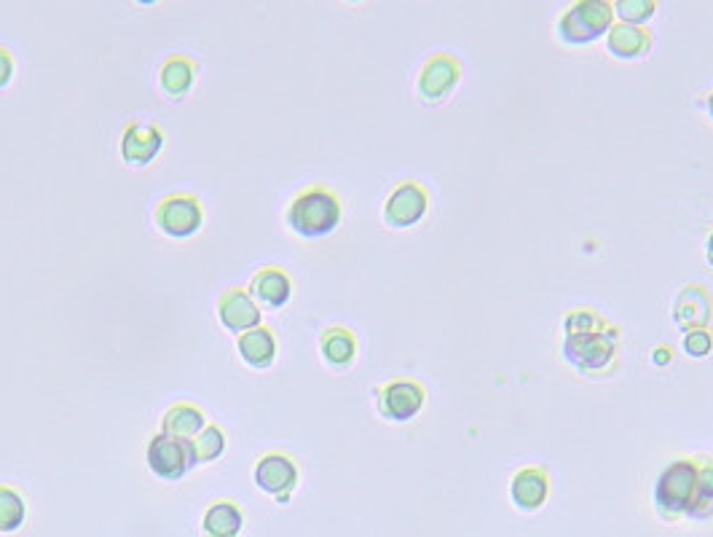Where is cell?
Returning <instances> with one entry per match:
<instances>
[{
  "instance_id": "obj_22",
  "label": "cell",
  "mask_w": 713,
  "mask_h": 537,
  "mask_svg": "<svg viewBox=\"0 0 713 537\" xmlns=\"http://www.w3.org/2000/svg\"><path fill=\"white\" fill-rule=\"evenodd\" d=\"M687 518L692 522H709L713 518V462H703L698 470V486H694V497Z\"/></svg>"
},
{
  "instance_id": "obj_28",
  "label": "cell",
  "mask_w": 713,
  "mask_h": 537,
  "mask_svg": "<svg viewBox=\"0 0 713 537\" xmlns=\"http://www.w3.org/2000/svg\"><path fill=\"white\" fill-rule=\"evenodd\" d=\"M11 76H14V54L6 46H0V89L9 87Z\"/></svg>"
},
{
  "instance_id": "obj_6",
  "label": "cell",
  "mask_w": 713,
  "mask_h": 537,
  "mask_svg": "<svg viewBox=\"0 0 713 537\" xmlns=\"http://www.w3.org/2000/svg\"><path fill=\"white\" fill-rule=\"evenodd\" d=\"M153 221L162 234L172 237V240H186L201 229L205 212H201V201L190 194H172V197L158 201Z\"/></svg>"
},
{
  "instance_id": "obj_16",
  "label": "cell",
  "mask_w": 713,
  "mask_h": 537,
  "mask_svg": "<svg viewBox=\"0 0 713 537\" xmlns=\"http://www.w3.org/2000/svg\"><path fill=\"white\" fill-rule=\"evenodd\" d=\"M651 48V35L644 28H630V24H612V30L606 33V52L614 59H633L647 57Z\"/></svg>"
},
{
  "instance_id": "obj_11",
  "label": "cell",
  "mask_w": 713,
  "mask_h": 537,
  "mask_svg": "<svg viewBox=\"0 0 713 537\" xmlns=\"http://www.w3.org/2000/svg\"><path fill=\"white\" fill-rule=\"evenodd\" d=\"M164 145V132L156 124L132 121L121 134V158L132 167H145L158 156Z\"/></svg>"
},
{
  "instance_id": "obj_20",
  "label": "cell",
  "mask_w": 713,
  "mask_h": 537,
  "mask_svg": "<svg viewBox=\"0 0 713 537\" xmlns=\"http://www.w3.org/2000/svg\"><path fill=\"white\" fill-rule=\"evenodd\" d=\"M319 350H322L325 363L333 365V369H347L356 358V339L349 328L333 326L319 339Z\"/></svg>"
},
{
  "instance_id": "obj_15",
  "label": "cell",
  "mask_w": 713,
  "mask_h": 537,
  "mask_svg": "<svg viewBox=\"0 0 713 537\" xmlns=\"http://www.w3.org/2000/svg\"><path fill=\"white\" fill-rule=\"evenodd\" d=\"M550 494V479L542 468H524L509 481V500L518 511H539Z\"/></svg>"
},
{
  "instance_id": "obj_12",
  "label": "cell",
  "mask_w": 713,
  "mask_h": 537,
  "mask_svg": "<svg viewBox=\"0 0 713 537\" xmlns=\"http://www.w3.org/2000/svg\"><path fill=\"white\" fill-rule=\"evenodd\" d=\"M218 317L226 331L239 333L261 326V309L244 288H229L218 298Z\"/></svg>"
},
{
  "instance_id": "obj_19",
  "label": "cell",
  "mask_w": 713,
  "mask_h": 537,
  "mask_svg": "<svg viewBox=\"0 0 713 537\" xmlns=\"http://www.w3.org/2000/svg\"><path fill=\"white\" fill-rule=\"evenodd\" d=\"M205 427H207L205 412L190 406V403H177V406H172L162 419V432L183 438V441H194Z\"/></svg>"
},
{
  "instance_id": "obj_5",
  "label": "cell",
  "mask_w": 713,
  "mask_h": 537,
  "mask_svg": "<svg viewBox=\"0 0 713 537\" xmlns=\"http://www.w3.org/2000/svg\"><path fill=\"white\" fill-rule=\"evenodd\" d=\"M196 465L194 443L158 432L147 441V468L164 481H180Z\"/></svg>"
},
{
  "instance_id": "obj_7",
  "label": "cell",
  "mask_w": 713,
  "mask_h": 537,
  "mask_svg": "<svg viewBox=\"0 0 713 537\" xmlns=\"http://www.w3.org/2000/svg\"><path fill=\"white\" fill-rule=\"evenodd\" d=\"M298 465H295L293 457L282 454V451H268L255 465V484L266 494H272L276 503L282 505L290 503L295 486H298Z\"/></svg>"
},
{
  "instance_id": "obj_25",
  "label": "cell",
  "mask_w": 713,
  "mask_h": 537,
  "mask_svg": "<svg viewBox=\"0 0 713 537\" xmlns=\"http://www.w3.org/2000/svg\"><path fill=\"white\" fill-rule=\"evenodd\" d=\"M612 11L619 24L641 28V24H647L655 17L657 3L655 0H617V3H612Z\"/></svg>"
},
{
  "instance_id": "obj_27",
  "label": "cell",
  "mask_w": 713,
  "mask_h": 537,
  "mask_svg": "<svg viewBox=\"0 0 713 537\" xmlns=\"http://www.w3.org/2000/svg\"><path fill=\"white\" fill-rule=\"evenodd\" d=\"M606 320L593 309H574L569 313L567 320H563V333H582V331H595V328H604Z\"/></svg>"
},
{
  "instance_id": "obj_26",
  "label": "cell",
  "mask_w": 713,
  "mask_h": 537,
  "mask_svg": "<svg viewBox=\"0 0 713 537\" xmlns=\"http://www.w3.org/2000/svg\"><path fill=\"white\" fill-rule=\"evenodd\" d=\"M681 347H684V352L694 360H703L709 358L713 352V333L709 328H694V331H687L684 339H681Z\"/></svg>"
},
{
  "instance_id": "obj_8",
  "label": "cell",
  "mask_w": 713,
  "mask_h": 537,
  "mask_svg": "<svg viewBox=\"0 0 713 537\" xmlns=\"http://www.w3.org/2000/svg\"><path fill=\"white\" fill-rule=\"evenodd\" d=\"M424 401H427V393L419 382L414 380H397L390 382L386 387L379 390V414L386 419V423H410V419L419 417L424 408Z\"/></svg>"
},
{
  "instance_id": "obj_17",
  "label": "cell",
  "mask_w": 713,
  "mask_h": 537,
  "mask_svg": "<svg viewBox=\"0 0 713 537\" xmlns=\"http://www.w3.org/2000/svg\"><path fill=\"white\" fill-rule=\"evenodd\" d=\"M244 527V516L239 503L233 500H215L201 518V533L205 537H239Z\"/></svg>"
},
{
  "instance_id": "obj_4",
  "label": "cell",
  "mask_w": 713,
  "mask_h": 537,
  "mask_svg": "<svg viewBox=\"0 0 713 537\" xmlns=\"http://www.w3.org/2000/svg\"><path fill=\"white\" fill-rule=\"evenodd\" d=\"M614 24L612 3L604 0H580L569 6L558 20V39L569 46H585L604 39Z\"/></svg>"
},
{
  "instance_id": "obj_24",
  "label": "cell",
  "mask_w": 713,
  "mask_h": 537,
  "mask_svg": "<svg viewBox=\"0 0 713 537\" xmlns=\"http://www.w3.org/2000/svg\"><path fill=\"white\" fill-rule=\"evenodd\" d=\"M190 443H194L196 465H201V462H215L226 451V432L220 430L218 425H207Z\"/></svg>"
},
{
  "instance_id": "obj_13",
  "label": "cell",
  "mask_w": 713,
  "mask_h": 537,
  "mask_svg": "<svg viewBox=\"0 0 713 537\" xmlns=\"http://www.w3.org/2000/svg\"><path fill=\"white\" fill-rule=\"evenodd\" d=\"M713 304L709 291L703 285H687L673 302V322L681 331H694V328H709Z\"/></svg>"
},
{
  "instance_id": "obj_9",
  "label": "cell",
  "mask_w": 713,
  "mask_h": 537,
  "mask_svg": "<svg viewBox=\"0 0 713 537\" xmlns=\"http://www.w3.org/2000/svg\"><path fill=\"white\" fill-rule=\"evenodd\" d=\"M429 210L427 191L414 180L399 183L395 191L384 201V223L390 229H414L424 221Z\"/></svg>"
},
{
  "instance_id": "obj_3",
  "label": "cell",
  "mask_w": 713,
  "mask_h": 537,
  "mask_svg": "<svg viewBox=\"0 0 713 537\" xmlns=\"http://www.w3.org/2000/svg\"><path fill=\"white\" fill-rule=\"evenodd\" d=\"M617 347L619 336L617 328L612 326L582 333H563V358L580 374H599V371L612 369L614 360H617Z\"/></svg>"
},
{
  "instance_id": "obj_21",
  "label": "cell",
  "mask_w": 713,
  "mask_h": 537,
  "mask_svg": "<svg viewBox=\"0 0 713 537\" xmlns=\"http://www.w3.org/2000/svg\"><path fill=\"white\" fill-rule=\"evenodd\" d=\"M194 81H196V65L194 59L183 57V54L169 57L167 63L162 65V73H158V84H162L164 95L175 97V100L186 97L190 87H194Z\"/></svg>"
},
{
  "instance_id": "obj_31",
  "label": "cell",
  "mask_w": 713,
  "mask_h": 537,
  "mask_svg": "<svg viewBox=\"0 0 713 537\" xmlns=\"http://www.w3.org/2000/svg\"><path fill=\"white\" fill-rule=\"evenodd\" d=\"M709 113H711V119H713V91L709 95Z\"/></svg>"
},
{
  "instance_id": "obj_18",
  "label": "cell",
  "mask_w": 713,
  "mask_h": 537,
  "mask_svg": "<svg viewBox=\"0 0 713 537\" xmlns=\"http://www.w3.org/2000/svg\"><path fill=\"white\" fill-rule=\"evenodd\" d=\"M239 355L252 369H268L276 360V336L272 328L257 326L252 331H244L237 341Z\"/></svg>"
},
{
  "instance_id": "obj_10",
  "label": "cell",
  "mask_w": 713,
  "mask_h": 537,
  "mask_svg": "<svg viewBox=\"0 0 713 537\" xmlns=\"http://www.w3.org/2000/svg\"><path fill=\"white\" fill-rule=\"evenodd\" d=\"M459 78H462V67L448 54H435L432 59H427L419 73V97L429 106H438L446 100L453 89H457Z\"/></svg>"
},
{
  "instance_id": "obj_29",
  "label": "cell",
  "mask_w": 713,
  "mask_h": 537,
  "mask_svg": "<svg viewBox=\"0 0 713 537\" xmlns=\"http://www.w3.org/2000/svg\"><path fill=\"white\" fill-rule=\"evenodd\" d=\"M671 358H673V350H668V347H657L655 350V363L657 365H666V363H671Z\"/></svg>"
},
{
  "instance_id": "obj_1",
  "label": "cell",
  "mask_w": 713,
  "mask_h": 537,
  "mask_svg": "<svg viewBox=\"0 0 713 537\" xmlns=\"http://www.w3.org/2000/svg\"><path fill=\"white\" fill-rule=\"evenodd\" d=\"M341 199L330 188L322 186L306 188L287 207V226L298 237H306V240H319V237L333 234L338 226H341Z\"/></svg>"
},
{
  "instance_id": "obj_23",
  "label": "cell",
  "mask_w": 713,
  "mask_h": 537,
  "mask_svg": "<svg viewBox=\"0 0 713 537\" xmlns=\"http://www.w3.org/2000/svg\"><path fill=\"white\" fill-rule=\"evenodd\" d=\"M28 516L24 497L11 486H0V533H17Z\"/></svg>"
},
{
  "instance_id": "obj_30",
  "label": "cell",
  "mask_w": 713,
  "mask_h": 537,
  "mask_svg": "<svg viewBox=\"0 0 713 537\" xmlns=\"http://www.w3.org/2000/svg\"><path fill=\"white\" fill-rule=\"evenodd\" d=\"M705 259H709V264L713 266V234L709 237V242H705Z\"/></svg>"
},
{
  "instance_id": "obj_2",
  "label": "cell",
  "mask_w": 713,
  "mask_h": 537,
  "mask_svg": "<svg viewBox=\"0 0 713 537\" xmlns=\"http://www.w3.org/2000/svg\"><path fill=\"white\" fill-rule=\"evenodd\" d=\"M698 462L687 460V457H679V460L668 462L660 470L655 481V508L660 518L676 522V518L687 516L694 497V486H698Z\"/></svg>"
},
{
  "instance_id": "obj_14",
  "label": "cell",
  "mask_w": 713,
  "mask_h": 537,
  "mask_svg": "<svg viewBox=\"0 0 713 537\" xmlns=\"http://www.w3.org/2000/svg\"><path fill=\"white\" fill-rule=\"evenodd\" d=\"M250 296L252 302H261L263 307L268 309H282L293 296V283L290 274L282 266H263L257 268L255 277L250 283Z\"/></svg>"
}]
</instances>
